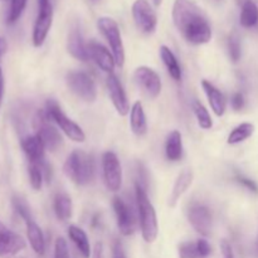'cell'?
Here are the masks:
<instances>
[{
    "label": "cell",
    "instance_id": "d6a6232c",
    "mask_svg": "<svg viewBox=\"0 0 258 258\" xmlns=\"http://www.w3.org/2000/svg\"><path fill=\"white\" fill-rule=\"evenodd\" d=\"M228 52L229 57L233 60L234 63L238 62L239 58H241L242 49H241V42H239V38L237 37V34H232L228 39Z\"/></svg>",
    "mask_w": 258,
    "mask_h": 258
},
{
    "label": "cell",
    "instance_id": "ffe728a7",
    "mask_svg": "<svg viewBox=\"0 0 258 258\" xmlns=\"http://www.w3.org/2000/svg\"><path fill=\"white\" fill-rule=\"evenodd\" d=\"M202 87H203L204 92H206L207 98H208V102L211 105L212 110L216 113L218 117L224 115L227 108V101L224 98V95L218 90L217 87H214L211 82L208 81H202Z\"/></svg>",
    "mask_w": 258,
    "mask_h": 258
},
{
    "label": "cell",
    "instance_id": "d4e9b609",
    "mask_svg": "<svg viewBox=\"0 0 258 258\" xmlns=\"http://www.w3.org/2000/svg\"><path fill=\"white\" fill-rule=\"evenodd\" d=\"M165 154L166 158L170 161L180 160L183 156V140H181V134L179 131L174 130L166 138L165 143Z\"/></svg>",
    "mask_w": 258,
    "mask_h": 258
},
{
    "label": "cell",
    "instance_id": "7bdbcfd3",
    "mask_svg": "<svg viewBox=\"0 0 258 258\" xmlns=\"http://www.w3.org/2000/svg\"><path fill=\"white\" fill-rule=\"evenodd\" d=\"M38 2V5H42V4H45V3H49L50 0H37Z\"/></svg>",
    "mask_w": 258,
    "mask_h": 258
},
{
    "label": "cell",
    "instance_id": "52a82bcc",
    "mask_svg": "<svg viewBox=\"0 0 258 258\" xmlns=\"http://www.w3.org/2000/svg\"><path fill=\"white\" fill-rule=\"evenodd\" d=\"M67 85L70 90L87 102H93L97 97V87L95 81L88 73L82 71H73L67 75Z\"/></svg>",
    "mask_w": 258,
    "mask_h": 258
},
{
    "label": "cell",
    "instance_id": "7c38bea8",
    "mask_svg": "<svg viewBox=\"0 0 258 258\" xmlns=\"http://www.w3.org/2000/svg\"><path fill=\"white\" fill-rule=\"evenodd\" d=\"M112 206L120 233L122 236H131L136 229V217L133 208L120 197L113 198Z\"/></svg>",
    "mask_w": 258,
    "mask_h": 258
},
{
    "label": "cell",
    "instance_id": "8fae6325",
    "mask_svg": "<svg viewBox=\"0 0 258 258\" xmlns=\"http://www.w3.org/2000/svg\"><path fill=\"white\" fill-rule=\"evenodd\" d=\"M134 78H135V82L136 85L139 86V88H140L148 97L156 98L160 95V76H159L154 70L145 67V66L136 68L135 73H134Z\"/></svg>",
    "mask_w": 258,
    "mask_h": 258
},
{
    "label": "cell",
    "instance_id": "f1b7e54d",
    "mask_svg": "<svg viewBox=\"0 0 258 258\" xmlns=\"http://www.w3.org/2000/svg\"><path fill=\"white\" fill-rule=\"evenodd\" d=\"M254 133V126L249 122H243L234 127L228 136V144L236 145V144L243 143L247 139L251 138Z\"/></svg>",
    "mask_w": 258,
    "mask_h": 258
},
{
    "label": "cell",
    "instance_id": "3957f363",
    "mask_svg": "<svg viewBox=\"0 0 258 258\" xmlns=\"http://www.w3.org/2000/svg\"><path fill=\"white\" fill-rule=\"evenodd\" d=\"M136 207L144 241L153 243L159 233L158 218L155 208L148 198L146 189L141 188L140 185H136Z\"/></svg>",
    "mask_w": 258,
    "mask_h": 258
},
{
    "label": "cell",
    "instance_id": "ac0fdd59",
    "mask_svg": "<svg viewBox=\"0 0 258 258\" xmlns=\"http://www.w3.org/2000/svg\"><path fill=\"white\" fill-rule=\"evenodd\" d=\"M67 48L68 52H70L76 59L83 60V62L90 59L88 47L85 43V40H83L82 33H81L78 27H73L72 29H71L70 34H68Z\"/></svg>",
    "mask_w": 258,
    "mask_h": 258
},
{
    "label": "cell",
    "instance_id": "60d3db41",
    "mask_svg": "<svg viewBox=\"0 0 258 258\" xmlns=\"http://www.w3.org/2000/svg\"><path fill=\"white\" fill-rule=\"evenodd\" d=\"M3 92H4V78H3V72H2V67H0V105H2V98H3Z\"/></svg>",
    "mask_w": 258,
    "mask_h": 258
},
{
    "label": "cell",
    "instance_id": "83f0119b",
    "mask_svg": "<svg viewBox=\"0 0 258 258\" xmlns=\"http://www.w3.org/2000/svg\"><path fill=\"white\" fill-rule=\"evenodd\" d=\"M73 212L72 201L66 193H58L54 198V213L59 221L66 222L71 219Z\"/></svg>",
    "mask_w": 258,
    "mask_h": 258
},
{
    "label": "cell",
    "instance_id": "7a4b0ae2",
    "mask_svg": "<svg viewBox=\"0 0 258 258\" xmlns=\"http://www.w3.org/2000/svg\"><path fill=\"white\" fill-rule=\"evenodd\" d=\"M63 171L66 176L77 185H86L91 183L95 176V159L83 151L75 150L66 160Z\"/></svg>",
    "mask_w": 258,
    "mask_h": 258
},
{
    "label": "cell",
    "instance_id": "603a6c76",
    "mask_svg": "<svg viewBox=\"0 0 258 258\" xmlns=\"http://www.w3.org/2000/svg\"><path fill=\"white\" fill-rule=\"evenodd\" d=\"M130 123L131 130L138 136H143L148 133V122H146V115L144 111L143 103L136 101L131 107L130 112Z\"/></svg>",
    "mask_w": 258,
    "mask_h": 258
},
{
    "label": "cell",
    "instance_id": "30bf717a",
    "mask_svg": "<svg viewBox=\"0 0 258 258\" xmlns=\"http://www.w3.org/2000/svg\"><path fill=\"white\" fill-rule=\"evenodd\" d=\"M53 22L52 3L38 5V14L33 28V44L34 47H42L49 33Z\"/></svg>",
    "mask_w": 258,
    "mask_h": 258
},
{
    "label": "cell",
    "instance_id": "d590c367",
    "mask_svg": "<svg viewBox=\"0 0 258 258\" xmlns=\"http://www.w3.org/2000/svg\"><path fill=\"white\" fill-rule=\"evenodd\" d=\"M236 179H237V181L241 184V185H243L244 188L248 189L249 191L258 194V185L256 184V181L251 180V179L246 178V176H242V175H238Z\"/></svg>",
    "mask_w": 258,
    "mask_h": 258
},
{
    "label": "cell",
    "instance_id": "ba28073f",
    "mask_svg": "<svg viewBox=\"0 0 258 258\" xmlns=\"http://www.w3.org/2000/svg\"><path fill=\"white\" fill-rule=\"evenodd\" d=\"M133 17L139 29L145 34L155 32L158 17L148 0H135L133 4Z\"/></svg>",
    "mask_w": 258,
    "mask_h": 258
},
{
    "label": "cell",
    "instance_id": "ee69618b",
    "mask_svg": "<svg viewBox=\"0 0 258 258\" xmlns=\"http://www.w3.org/2000/svg\"><path fill=\"white\" fill-rule=\"evenodd\" d=\"M153 2H154V4L156 5V7H159V5L161 4V0H153Z\"/></svg>",
    "mask_w": 258,
    "mask_h": 258
},
{
    "label": "cell",
    "instance_id": "5b68a950",
    "mask_svg": "<svg viewBox=\"0 0 258 258\" xmlns=\"http://www.w3.org/2000/svg\"><path fill=\"white\" fill-rule=\"evenodd\" d=\"M35 135L40 139L45 150L55 151L62 146L63 140L59 131L52 125V120L48 116L47 111H38L34 117Z\"/></svg>",
    "mask_w": 258,
    "mask_h": 258
},
{
    "label": "cell",
    "instance_id": "74e56055",
    "mask_svg": "<svg viewBox=\"0 0 258 258\" xmlns=\"http://www.w3.org/2000/svg\"><path fill=\"white\" fill-rule=\"evenodd\" d=\"M221 251L223 258H234L233 248H232L231 243L227 239H222L221 241Z\"/></svg>",
    "mask_w": 258,
    "mask_h": 258
},
{
    "label": "cell",
    "instance_id": "f35d334b",
    "mask_svg": "<svg viewBox=\"0 0 258 258\" xmlns=\"http://www.w3.org/2000/svg\"><path fill=\"white\" fill-rule=\"evenodd\" d=\"M112 258H126L125 249H123L122 243L116 239L112 244Z\"/></svg>",
    "mask_w": 258,
    "mask_h": 258
},
{
    "label": "cell",
    "instance_id": "e0dca14e",
    "mask_svg": "<svg viewBox=\"0 0 258 258\" xmlns=\"http://www.w3.org/2000/svg\"><path fill=\"white\" fill-rule=\"evenodd\" d=\"M20 144H22V149L25 155H27L29 163L40 164L45 161V148L37 135L25 136L24 139H22V143Z\"/></svg>",
    "mask_w": 258,
    "mask_h": 258
},
{
    "label": "cell",
    "instance_id": "484cf974",
    "mask_svg": "<svg viewBox=\"0 0 258 258\" xmlns=\"http://www.w3.org/2000/svg\"><path fill=\"white\" fill-rule=\"evenodd\" d=\"M239 23L243 28H254L258 24V7L252 0H243L239 15Z\"/></svg>",
    "mask_w": 258,
    "mask_h": 258
},
{
    "label": "cell",
    "instance_id": "6da1fadb",
    "mask_svg": "<svg viewBox=\"0 0 258 258\" xmlns=\"http://www.w3.org/2000/svg\"><path fill=\"white\" fill-rule=\"evenodd\" d=\"M173 22L184 39L191 44H206L212 39V28L208 19L191 0H175Z\"/></svg>",
    "mask_w": 258,
    "mask_h": 258
},
{
    "label": "cell",
    "instance_id": "b9f144b4",
    "mask_svg": "<svg viewBox=\"0 0 258 258\" xmlns=\"http://www.w3.org/2000/svg\"><path fill=\"white\" fill-rule=\"evenodd\" d=\"M5 50H7V42L0 37V57H2V54H4Z\"/></svg>",
    "mask_w": 258,
    "mask_h": 258
},
{
    "label": "cell",
    "instance_id": "4dcf8cb0",
    "mask_svg": "<svg viewBox=\"0 0 258 258\" xmlns=\"http://www.w3.org/2000/svg\"><path fill=\"white\" fill-rule=\"evenodd\" d=\"M193 108L194 115H196L197 121H198V125L201 126L202 128H204V130L212 128V126H213V120H212L211 113L208 112V110L199 102L194 103Z\"/></svg>",
    "mask_w": 258,
    "mask_h": 258
},
{
    "label": "cell",
    "instance_id": "e575fe53",
    "mask_svg": "<svg viewBox=\"0 0 258 258\" xmlns=\"http://www.w3.org/2000/svg\"><path fill=\"white\" fill-rule=\"evenodd\" d=\"M53 258H70V251H68L67 242L62 237L57 238V241H55L54 257Z\"/></svg>",
    "mask_w": 258,
    "mask_h": 258
},
{
    "label": "cell",
    "instance_id": "9a60e30c",
    "mask_svg": "<svg viewBox=\"0 0 258 258\" xmlns=\"http://www.w3.org/2000/svg\"><path fill=\"white\" fill-rule=\"evenodd\" d=\"M188 219L193 228L203 236H208L212 228V214L206 206L194 204L188 212Z\"/></svg>",
    "mask_w": 258,
    "mask_h": 258
},
{
    "label": "cell",
    "instance_id": "d6986e66",
    "mask_svg": "<svg viewBox=\"0 0 258 258\" xmlns=\"http://www.w3.org/2000/svg\"><path fill=\"white\" fill-rule=\"evenodd\" d=\"M179 258H207L212 253V247L206 239L184 242L179 246Z\"/></svg>",
    "mask_w": 258,
    "mask_h": 258
},
{
    "label": "cell",
    "instance_id": "8d00e7d4",
    "mask_svg": "<svg viewBox=\"0 0 258 258\" xmlns=\"http://www.w3.org/2000/svg\"><path fill=\"white\" fill-rule=\"evenodd\" d=\"M232 107L234 108L236 111L242 110L244 107V103H246V100H244V96L242 95L241 92H236L233 96H232Z\"/></svg>",
    "mask_w": 258,
    "mask_h": 258
},
{
    "label": "cell",
    "instance_id": "ab89813d",
    "mask_svg": "<svg viewBox=\"0 0 258 258\" xmlns=\"http://www.w3.org/2000/svg\"><path fill=\"white\" fill-rule=\"evenodd\" d=\"M92 258H103V248H102V243H96L95 249H93L92 253Z\"/></svg>",
    "mask_w": 258,
    "mask_h": 258
},
{
    "label": "cell",
    "instance_id": "277c9868",
    "mask_svg": "<svg viewBox=\"0 0 258 258\" xmlns=\"http://www.w3.org/2000/svg\"><path fill=\"white\" fill-rule=\"evenodd\" d=\"M97 27L110 44L111 53L115 57L116 64L122 67L125 64V48H123L117 22L110 17H102L97 20Z\"/></svg>",
    "mask_w": 258,
    "mask_h": 258
},
{
    "label": "cell",
    "instance_id": "1f68e13d",
    "mask_svg": "<svg viewBox=\"0 0 258 258\" xmlns=\"http://www.w3.org/2000/svg\"><path fill=\"white\" fill-rule=\"evenodd\" d=\"M27 3L28 0H12V3H10L9 13H8V18H7L8 24H14V23L22 17L25 7H27Z\"/></svg>",
    "mask_w": 258,
    "mask_h": 258
},
{
    "label": "cell",
    "instance_id": "836d02e7",
    "mask_svg": "<svg viewBox=\"0 0 258 258\" xmlns=\"http://www.w3.org/2000/svg\"><path fill=\"white\" fill-rule=\"evenodd\" d=\"M13 206H14V209L17 211V213L19 214L24 221L33 218L29 207H28L27 202L23 198H20V197H14V198H13Z\"/></svg>",
    "mask_w": 258,
    "mask_h": 258
},
{
    "label": "cell",
    "instance_id": "cb8c5ba5",
    "mask_svg": "<svg viewBox=\"0 0 258 258\" xmlns=\"http://www.w3.org/2000/svg\"><path fill=\"white\" fill-rule=\"evenodd\" d=\"M68 236H70L71 241L75 243V246L77 247V249L80 251V253L82 254L83 258H90L91 256V244L88 241V237L86 234V232L82 228L77 226H71L68 228Z\"/></svg>",
    "mask_w": 258,
    "mask_h": 258
},
{
    "label": "cell",
    "instance_id": "4fadbf2b",
    "mask_svg": "<svg viewBox=\"0 0 258 258\" xmlns=\"http://www.w3.org/2000/svg\"><path fill=\"white\" fill-rule=\"evenodd\" d=\"M24 248L25 241L23 237L0 222V258H14Z\"/></svg>",
    "mask_w": 258,
    "mask_h": 258
},
{
    "label": "cell",
    "instance_id": "44dd1931",
    "mask_svg": "<svg viewBox=\"0 0 258 258\" xmlns=\"http://www.w3.org/2000/svg\"><path fill=\"white\" fill-rule=\"evenodd\" d=\"M25 222V227H27V236L28 241H29L30 246H32L33 251L39 256H43L45 252V241L44 234H43L42 229L34 222V219L30 218L27 219Z\"/></svg>",
    "mask_w": 258,
    "mask_h": 258
},
{
    "label": "cell",
    "instance_id": "f546056e",
    "mask_svg": "<svg viewBox=\"0 0 258 258\" xmlns=\"http://www.w3.org/2000/svg\"><path fill=\"white\" fill-rule=\"evenodd\" d=\"M43 163H45V161H43ZM43 163L40 164L29 163V166H28V174H29L30 185H32V188L34 189V190H40L43 180H44V175H43V170H42Z\"/></svg>",
    "mask_w": 258,
    "mask_h": 258
},
{
    "label": "cell",
    "instance_id": "8992f818",
    "mask_svg": "<svg viewBox=\"0 0 258 258\" xmlns=\"http://www.w3.org/2000/svg\"><path fill=\"white\" fill-rule=\"evenodd\" d=\"M45 111H47L50 120L57 123L60 130L71 140L75 141V143H83L86 140V134L83 133L82 127L77 125L75 121L71 120L70 117H67L66 113L62 111V108H60V106L54 100L48 101L47 106H45Z\"/></svg>",
    "mask_w": 258,
    "mask_h": 258
},
{
    "label": "cell",
    "instance_id": "4316f807",
    "mask_svg": "<svg viewBox=\"0 0 258 258\" xmlns=\"http://www.w3.org/2000/svg\"><path fill=\"white\" fill-rule=\"evenodd\" d=\"M160 57H161V59H163L164 64H165V67H166V70H168L170 77L175 81H180L181 80L180 64H179L175 54L171 52L170 48H168L166 45H161Z\"/></svg>",
    "mask_w": 258,
    "mask_h": 258
},
{
    "label": "cell",
    "instance_id": "5bb4252c",
    "mask_svg": "<svg viewBox=\"0 0 258 258\" xmlns=\"http://www.w3.org/2000/svg\"><path fill=\"white\" fill-rule=\"evenodd\" d=\"M106 85H107L108 93H110L111 101H112L116 111H117L121 116L127 115L128 111H130V105H128L125 90H123L122 83L120 82V80H118L113 73H110V75L107 76Z\"/></svg>",
    "mask_w": 258,
    "mask_h": 258
},
{
    "label": "cell",
    "instance_id": "2e32d148",
    "mask_svg": "<svg viewBox=\"0 0 258 258\" xmlns=\"http://www.w3.org/2000/svg\"><path fill=\"white\" fill-rule=\"evenodd\" d=\"M87 47L91 59L95 60L96 64H97L103 72L112 73L116 64L115 57H113L112 53H110V50H108L107 48L103 47L101 43L95 42V40H91L87 44Z\"/></svg>",
    "mask_w": 258,
    "mask_h": 258
},
{
    "label": "cell",
    "instance_id": "7402d4cb",
    "mask_svg": "<svg viewBox=\"0 0 258 258\" xmlns=\"http://www.w3.org/2000/svg\"><path fill=\"white\" fill-rule=\"evenodd\" d=\"M191 183H193V173L190 170L181 171L178 175V178H176L173 186V190H171L170 197H169V206L175 207L179 199L181 198V196L191 185Z\"/></svg>",
    "mask_w": 258,
    "mask_h": 258
},
{
    "label": "cell",
    "instance_id": "9c48e42d",
    "mask_svg": "<svg viewBox=\"0 0 258 258\" xmlns=\"http://www.w3.org/2000/svg\"><path fill=\"white\" fill-rule=\"evenodd\" d=\"M102 169L106 188L113 193L120 190L121 185H122V169H121L120 160L115 153L107 151L103 154Z\"/></svg>",
    "mask_w": 258,
    "mask_h": 258
}]
</instances>
